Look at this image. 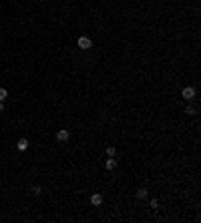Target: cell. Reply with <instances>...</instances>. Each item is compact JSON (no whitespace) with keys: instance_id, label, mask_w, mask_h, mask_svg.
<instances>
[{"instance_id":"cell-11","label":"cell","mask_w":201,"mask_h":223,"mask_svg":"<svg viewBox=\"0 0 201 223\" xmlns=\"http://www.w3.org/2000/svg\"><path fill=\"white\" fill-rule=\"evenodd\" d=\"M115 155V147H107V157H113Z\"/></svg>"},{"instance_id":"cell-6","label":"cell","mask_w":201,"mask_h":223,"mask_svg":"<svg viewBox=\"0 0 201 223\" xmlns=\"http://www.w3.org/2000/svg\"><path fill=\"white\" fill-rule=\"evenodd\" d=\"M105 167H107V169H115V167H117V161H115L113 159V157H109V159H107V163H105Z\"/></svg>"},{"instance_id":"cell-3","label":"cell","mask_w":201,"mask_h":223,"mask_svg":"<svg viewBox=\"0 0 201 223\" xmlns=\"http://www.w3.org/2000/svg\"><path fill=\"white\" fill-rule=\"evenodd\" d=\"M68 137H71V133H68L66 129H61V131L57 133V139L58 141H68Z\"/></svg>"},{"instance_id":"cell-12","label":"cell","mask_w":201,"mask_h":223,"mask_svg":"<svg viewBox=\"0 0 201 223\" xmlns=\"http://www.w3.org/2000/svg\"><path fill=\"white\" fill-rule=\"evenodd\" d=\"M151 207H153V209H157V207H159V203H157V199H153V201H151Z\"/></svg>"},{"instance_id":"cell-1","label":"cell","mask_w":201,"mask_h":223,"mask_svg":"<svg viewBox=\"0 0 201 223\" xmlns=\"http://www.w3.org/2000/svg\"><path fill=\"white\" fill-rule=\"evenodd\" d=\"M93 46V40L89 36H80L79 38V48H83V50H87V48H91Z\"/></svg>"},{"instance_id":"cell-10","label":"cell","mask_w":201,"mask_h":223,"mask_svg":"<svg viewBox=\"0 0 201 223\" xmlns=\"http://www.w3.org/2000/svg\"><path fill=\"white\" fill-rule=\"evenodd\" d=\"M30 193H32V195H40V187H38V185H34L32 189H30Z\"/></svg>"},{"instance_id":"cell-2","label":"cell","mask_w":201,"mask_h":223,"mask_svg":"<svg viewBox=\"0 0 201 223\" xmlns=\"http://www.w3.org/2000/svg\"><path fill=\"white\" fill-rule=\"evenodd\" d=\"M181 95H183V98L191 101V98L195 97V89H193V87H185V89H183V93H181Z\"/></svg>"},{"instance_id":"cell-4","label":"cell","mask_w":201,"mask_h":223,"mask_svg":"<svg viewBox=\"0 0 201 223\" xmlns=\"http://www.w3.org/2000/svg\"><path fill=\"white\" fill-rule=\"evenodd\" d=\"M91 203L93 205H101L103 203V195H101V193H93V195H91Z\"/></svg>"},{"instance_id":"cell-8","label":"cell","mask_w":201,"mask_h":223,"mask_svg":"<svg viewBox=\"0 0 201 223\" xmlns=\"http://www.w3.org/2000/svg\"><path fill=\"white\" fill-rule=\"evenodd\" d=\"M185 113H187V115H197V109H195V107H187Z\"/></svg>"},{"instance_id":"cell-5","label":"cell","mask_w":201,"mask_h":223,"mask_svg":"<svg viewBox=\"0 0 201 223\" xmlns=\"http://www.w3.org/2000/svg\"><path fill=\"white\" fill-rule=\"evenodd\" d=\"M16 149H18V151H26V149H28V141L26 139H20L18 143H16Z\"/></svg>"},{"instance_id":"cell-7","label":"cell","mask_w":201,"mask_h":223,"mask_svg":"<svg viewBox=\"0 0 201 223\" xmlns=\"http://www.w3.org/2000/svg\"><path fill=\"white\" fill-rule=\"evenodd\" d=\"M147 195H149L147 189H139V191H137V199H145Z\"/></svg>"},{"instance_id":"cell-9","label":"cell","mask_w":201,"mask_h":223,"mask_svg":"<svg viewBox=\"0 0 201 223\" xmlns=\"http://www.w3.org/2000/svg\"><path fill=\"white\" fill-rule=\"evenodd\" d=\"M6 97H8V91H6V89H2V87H0V101H4Z\"/></svg>"},{"instance_id":"cell-13","label":"cell","mask_w":201,"mask_h":223,"mask_svg":"<svg viewBox=\"0 0 201 223\" xmlns=\"http://www.w3.org/2000/svg\"><path fill=\"white\" fill-rule=\"evenodd\" d=\"M2 111H4V105H2V101H0V113H2Z\"/></svg>"}]
</instances>
